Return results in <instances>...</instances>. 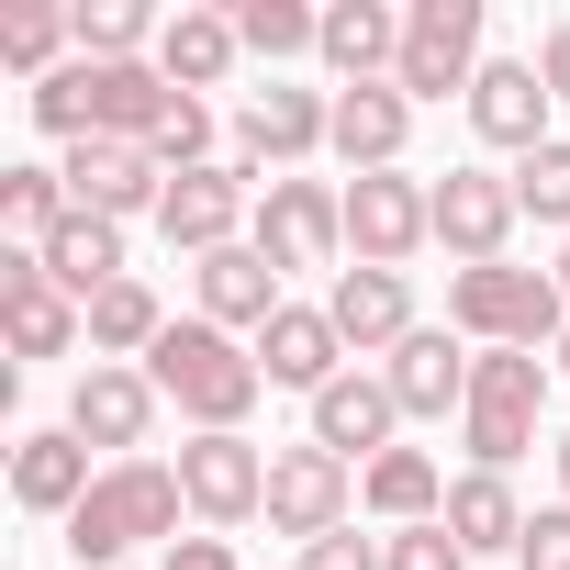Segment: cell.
<instances>
[{"label": "cell", "instance_id": "1", "mask_svg": "<svg viewBox=\"0 0 570 570\" xmlns=\"http://www.w3.org/2000/svg\"><path fill=\"white\" fill-rule=\"evenodd\" d=\"M146 381H157V403H179L202 436H246V414H257V392H268V370H257V347H235L224 325H168L157 347H146Z\"/></svg>", "mask_w": 570, "mask_h": 570}, {"label": "cell", "instance_id": "2", "mask_svg": "<svg viewBox=\"0 0 570 570\" xmlns=\"http://www.w3.org/2000/svg\"><path fill=\"white\" fill-rule=\"evenodd\" d=\"M179 503H190V492H179L168 459H112V470L90 481V503L68 514V559H79V570H112V559L146 548V537L179 548Z\"/></svg>", "mask_w": 570, "mask_h": 570}, {"label": "cell", "instance_id": "3", "mask_svg": "<svg viewBox=\"0 0 570 570\" xmlns=\"http://www.w3.org/2000/svg\"><path fill=\"white\" fill-rule=\"evenodd\" d=\"M448 325L459 336H481V347H559L570 336V292H559V268H459L448 279Z\"/></svg>", "mask_w": 570, "mask_h": 570}, {"label": "cell", "instance_id": "4", "mask_svg": "<svg viewBox=\"0 0 570 570\" xmlns=\"http://www.w3.org/2000/svg\"><path fill=\"white\" fill-rule=\"evenodd\" d=\"M537 414H548V358H525V347H481V370H470V414H459L470 470H514V459L537 448Z\"/></svg>", "mask_w": 570, "mask_h": 570}, {"label": "cell", "instance_id": "5", "mask_svg": "<svg viewBox=\"0 0 570 570\" xmlns=\"http://www.w3.org/2000/svg\"><path fill=\"white\" fill-rule=\"evenodd\" d=\"M246 246H257L268 268H336V246H347V190H325V179H268Z\"/></svg>", "mask_w": 570, "mask_h": 570}, {"label": "cell", "instance_id": "6", "mask_svg": "<svg viewBox=\"0 0 570 570\" xmlns=\"http://www.w3.org/2000/svg\"><path fill=\"white\" fill-rule=\"evenodd\" d=\"M481 79V0H414L403 12V68H392V90L403 101H448V90H470Z\"/></svg>", "mask_w": 570, "mask_h": 570}, {"label": "cell", "instance_id": "7", "mask_svg": "<svg viewBox=\"0 0 570 570\" xmlns=\"http://www.w3.org/2000/svg\"><path fill=\"white\" fill-rule=\"evenodd\" d=\"M347 492H358V481H347L336 448H314V436H303V448H268V525L292 537V548L336 537V525H347Z\"/></svg>", "mask_w": 570, "mask_h": 570}, {"label": "cell", "instance_id": "8", "mask_svg": "<svg viewBox=\"0 0 570 570\" xmlns=\"http://www.w3.org/2000/svg\"><path fill=\"white\" fill-rule=\"evenodd\" d=\"M0 325H12V358H68V347L90 336V314L57 292V268H46L35 246L0 257Z\"/></svg>", "mask_w": 570, "mask_h": 570}, {"label": "cell", "instance_id": "9", "mask_svg": "<svg viewBox=\"0 0 570 570\" xmlns=\"http://www.w3.org/2000/svg\"><path fill=\"white\" fill-rule=\"evenodd\" d=\"M68 202H79V213H101V224H135V213H157V202H168V168H157V146L90 135V146H68Z\"/></svg>", "mask_w": 570, "mask_h": 570}, {"label": "cell", "instance_id": "10", "mask_svg": "<svg viewBox=\"0 0 570 570\" xmlns=\"http://www.w3.org/2000/svg\"><path fill=\"white\" fill-rule=\"evenodd\" d=\"M425 235H436V202H425L403 168H370V179H347V246H358V268H403Z\"/></svg>", "mask_w": 570, "mask_h": 570}, {"label": "cell", "instance_id": "11", "mask_svg": "<svg viewBox=\"0 0 570 570\" xmlns=\"http://www.w3.org/2000/svg\"><path fill=\"white\" fill-rule=\"evenodd\" d=\"M470 347H459V325H414L392 358H381V381H392V403H403V425H436V414H470Z\"/></svg>", "mask_w": 570, "mask_h": 570}, {"label": "cell", "instance_id": "12", "mask_svg": "<svg viewBox=\"0 0 570 570\" xmlns=\"http://www.w3.org/2000/svg\"><path fill=\"white\" fill-rule=\"evenodd\" d=\"M246 224H257L246 168H179V179H168V202H157V235H168V246H190V257L246 246Z\"/></svg>", "mask_w": 570, "mask_h": 570}, {"label": "cell", "instance_id": "13", "mask_svg": "<svg viewBox=\"0 0 570 570\" xmlns=\"http://www.w3.org/2000/svg\"><path fill=\"white\" fill-rule=\"evenodd\" d=\"M146 425H157V381H146V370H124V358H90V370H79V392H68V436H79V448L135 459V448H146Z\"/></svg>", "mask_w": 570, "mask_h": 570}, {"label": "cell", "instance_id": "14", "mask_svg": "<svg viewBox=\"0 0 570 570\" xmlns=\"http://www.w3.org/2000/svg\"><path fill=\"white\" fill-rule=\"evenodd\" d=\"M179 492H190L202 525H246V514H268V448H246V436H190V448H179Z\"/></svg>", "mask_w": 570, "mask_h": 570}, {"label": "cell", "instance_id": "15", "mask_svg": "<svg viewBox=\"0 0 570 570\" xmlns=\"http://www.w3.org/2000/svg\"><path fill=\"white\" fill-rule=\"evenodd\" d=\"M425 202H436V246H448V257H470V268H492V257H503V235H514V213H525V202H514V179H492V168H448Z\"/></svg>", "mask_w": 570, "mask_h": 570}, {"label": "cell", "instance_id": "16", "mask_svg": "<svg viewBox=\"0 0 570 570\" xmlns=\"http://www.w3.org/2000/svg\"><path fill=\"white\" fill-rule=\"evenodd\" d=\"M235 146H246L257 168H279V179H292L314 146H336V101H325V90H279V79H268V90L235 112Z\"/></svg>", "mask_w": 570, "mask_h": 570}, {"label": "cell", "instance_id": "17", "mask_svg": "<svg viewBox=\"0 0 570 570\" xmlns=\"http://www.w3.org/2000/svg\"><path fill=\"white\" fill-rule=\"evenodd\" d=\"M325 314H336L347 358H392V347L414 336V279H403V268H336Z\"/></svg>", "mask_w": 570, "mask_h": 570}, {"label": "cell", "instance_id": "18", "mask_svg": "<svg viewBox=\"0 0 570 570\" xmlns=\"http://www.w3.org/2000/svg\"><path fill=\"white\" fill-rule=\"evenodd\" d=\"M257 370H268L279 392H325V381H347V336H336V314H325V303H279L268 336H257Z\"/></svg>", "mask_w": 570, "mask_h": 570}, {"label": "cell", "instance_id": "19", "mask_svg": "<svg viewBox=\"0 0 570 570\" xmlns=\"http://www.w3.org/2000/svg\"><path fill=\"white\" fill-rule=\"evenodd\" d=\"M470 124H481V146L537 157V146H548V79H537V57H492V68L470 79Z\"/></svg>", "mask_w": 570, "mask_h": 570}, {"label": "cell", "instance_id": "20", "mask_svg": "<svg viewBox=\"0 0 570 570\" xmlns=\"http://www.w3.org/2000/svg\"><path fill=\"white\" fill-rule=\"evenodd\" d=\"M392 425H403V403H392L381 370H347V381L314 392V448H336V459H358V470L392 448Z\"/></svg>", "mask_w": 570, "mask_h": 570}, {"label": "cell", "instance_id": "21", "mask_svg": "<svg viewBox=\"0 0 570 570\" xmlns=\"http://www.w3.org/2000/svg\"><path fill=\"white\" fill-rule=\"evenodd\" d=\"M235 57H246L235 12H168V23H157V79H168V90H190V101H202V90H224V79H235Z\"/></svg>", "mask_w": 570, "mask_h": 570}, {"label": "cell", "instance_id": "22", "mask_svg": "<svg viewBox=\"0 0 570 570\" xmlns=\"http://www.w3.org/2000/svg\"><path fill=\"white\" fill-rule=\"evenodd\" d=\"M90 481H101V470H90V448H79L68 425H46V436L12 448V503H23V514H57V525H68V514L90 503Z\"/></svg>", "mask_w": 570, "mask_h": 570}, {"label": "cell", "instance_id": "23", "mask_svg": "<svg viewBox=\"0 0 570 570\" xmlns=\"http://www.w3.org/2000/svg\"><path fill=\"white\" fill-rule=\"evenodd\" d=\"M403 135H414V101L392 90V79H358V90H336V157L370 179V168H403Z\"/></svg>", "mask_w": 570, "mask_h": 570}, {"label": "cell", "instance_id": "24", "mask_svg": "<svg viewBox=\"0 0 570 570\" xmlns=\"http://www.w3.org/2000/svg\"><path fill=\"white\" fill-rule=\"evenodd\" d=\"M268 314H279V268H268L257 246H213V257H202V325H224V336L257 325V336H268Z\"/></svg>", "mask_w": 570, "mask_h": 570}, {"label": "cell", "instance_id": "25", "mask_svg": "<svg viewBox=\"0 0 570 570\" xmlns=\"http://www.w3.org/2000/svg\"><path fill=\"white\" fill-rule=\"evenodd\" d=\"M314 57L336 68V90H358V79H392V68H403V23L381 12V0H336Z\"/></svg>", "mask_w": 570, "mask_h": 570}, {"label": "cell", "instance_id": "26", "mask_svg": "<svg viewBox=\"0 0 570 570\" xmlns=\"http://www.w3.org/2000/svg\"><path fill=\"white\" fill-rule=\"evenodd\" d=\"M168 79H157V57H124V68H90V124L101 135H124V146H157V124H168Z\"/></svg>", "mask_w": 570, "mask_h": 570}, {"label": "cell", "instance_id": "27", "mask_svg": "<svg viewBox=\"0 0 570 570\" xmlns=\"http://www.w3.org/2000/svg\"><path fill=\"white\" fill-rule=\"evenodd\" d=\"M358 503L392 514V525H436V514H448V470H436L425 448H381V459L358 470Z\"/></svg>", "mask_w": 570, "mask_h": 570}, {"label": "cell", "instance_id": "28", "mask_svg": "<svg viewBox=\"0 0 570 570\" xmlns=\"http://www.w3.org/2000/svg\"><path fill=\"white\" fill-rule=\"evenodd\" d=\"M448 537L481 559V548H525V503H514V481L503 470H470V481H448Z\"/></svg>", "mask_w": 570, "mask_h": 570}, {"label": "cell", "instance_id": "29", "mask_svg": "<svg viewBox=\"0 0 570 570\" xmlns=\"http://www.w3.org/2000/svg\"><path fill=\"white\" fill-rule=\"evenodd\" d=\"M157 336H168V314H157L146 279H112V292L90 303V347H101V358H146Z\"/></svg>", "mask_w": 570, "mask_h": 570}, {"label": "cell", "instance_id": "30", "mask_svg": "<svg viewBox=\"0 0 570 570\" xmlns=\"http://www.w3.org/2000/svg\"><path fill=\"white\" fill-rule=\"evenodd\" d=\"M68 213H79L68 202V168H0V224H12L23 246H46Z\"/></svg>", "mask_w": 570, "mask_h": 570}, {"label": "cell", "instance_id": "31", "mask_svg": "<svg viewBox=\"0 0 570 570\" xmlns=\"http://www.w3.org/2000/svg\"><path fill=\"white\" fill-rule=\"evenodd\" d=\"M235 35H246V57H303V46H325V12H303V0H235Z\"/></svg>", "mask_w": 570, "mask_h": 570}, {"label": "cell", "instance_id": "32", "mask_svg": "<svg viewBox=\"0 0 570 570\" xmlns=\"http://www.w3.org/2000/svg\"><path fill=\"white\" fill-rule=\"evenodd\" d=\"M57 46H79V12H46V0H23V12H0V57L57 79Z\"/></svg>", "mask_w": 570, "mask_h": 570}, {"label": "cell", "instance_id": "33", "mask_svg": "<svg viewBox=\"0 0 570 570\" xmlns=\"http://www.w3.org/2000/svg\"><path fill=\"white\" fill-rule=\"evenodd\" d=\"M157 46V23L135 12V0H90V12H79V57L90 68H124V57H146Z\"/></svg>", "mask_w": 570, "mask_h": 570}, {"label": "cell", "instance_id": "34", "mask_svg": "<svg viewBox=\"0 0 570 570\" xmlns=\"http://www.w3.org/2000/svg\"><path fill=\"white\" fill-rule=\"evenodd\" d=\"M514 202H525L537 224H559V235H570V135H548L537 157H514Z\"/></svg>", "mask_w": 570, "mask_h": 570}, {"label": "cell", "instance_id": "35", "mask_svg": "<svg viewBox=\"0 0 570 570\" xmlns=\"http://www.w3.org/2000/svg\"><path fill=\"white\" fill-rule=\"evenodd\" d=\"M35 124L46 135H68V146H90L101 124H90V57H68L57 79H35Z\"/></svg>", "mask_w": 570, "mask_h": 570}, {"label": "cell", "instance_id": "36", "mask_svg": "<svg viewBox=\"0 0 570 570\" xmlns=\"http://www.w3.org/2000/svg\"><path fill=\"white\" fill-rule=\"evenodd\" d=\"M381 570H470V548H459L448 514H436V525H392V537H381Z\"/></svg>", "mask_w": 570, "mask_h": 570}, {"label": "cell", "instance_id": "37", "mask_svg": "<svg viewBox=\"0 0 570 570\" xmlns=\"http://www.w3.org/2000/svg\"><path fill=\"white\" fill-rule=\"evenodd\" d=\"M525 570H570V503H548V514H525V548H514Z\"/></svg>", "mask_w": 570, "mask_h": 570}, {"label": "cell", "instance_id": "38", "mask_svg": "<svg viewBox=\"0 0 570 570\" xmlns=\"http://www.w3.org/2000/svg\"><path fill=\"white\" fill-rule=\"evenodd\" d=\"M303 570H381V548L336 525V537H314V548H303Z\"/></svg>", "mask_w": 570, "mask_h": 570}, {"label": "cell", "instance_id": "39", "mask_svg": "<svg viewBox=\"0 0 570 570\" xmlns=\"http://www.w3.org/2000/svg\"><path fill=\"white\" fill-rule=\"evenodd\" d=\"M157 570H235V537H179Z\"/></svg>", "mask_w": 570, "mask_h": 570}, {"label": "cell", "instance_id": "40", "mask_svg": "<svg viewBox=\"0 0 570 570\" xmlns=\"http://www.w3.org/2000/svg\"><path fill=\"white\" fill-rule=\"evenodd\" d=\"M537 79H548V101H570V23H548V46H537Z\"/></svg>", "mask_w": 570, "mask_h": 570}, {"label": "cell", "instance_id": "41", "mask_svg": "<svg viewBox=\"0 0 570 570\" xmlns=\"http://www.w3.org/2000/svg\"><path fill=\"white\" fill-rule=\"evenodd\" d=\"M559 503H570V436H559Z\"/></svg>", "mask_w": 570, "mask_h": 570}, {"label": "cell", "instance_id": "42", "mask_svg": "<svg viewBox=\"0 0 570 570\" xmlns=\"http://www.w3.org/2000/svg\"><path fill=\"white\" fill-rule=\"evenodd\" d=\"M559 292H570V246H559Z\"/></svg>", "mask_w": 570, "mask_h": 570}, {"label": "cell", "instance_id": "43", "mask_svg": "<svg viewBox=\"0 0 570 570\" xmlns=\"http://www.w3.org/2000/svg\"><path fill=\"white\" fill-rule=\"evenodd\" d=\"M559 381H570V336H559Z\"/></svg>", "mask_w": 570, "mask_h": 570}]
</instances>
